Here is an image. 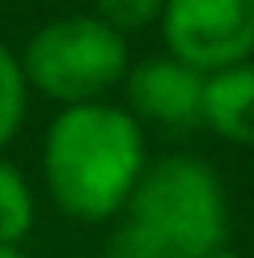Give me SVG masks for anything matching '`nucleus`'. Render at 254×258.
I'll return each mask as SVG.
<instances>
[{"mask_svg":"<svg viewBox=\"0 0 254 258\" xmlns=\"http://www.w3.org/2000/svg\"><path fill=\"white\" fill-rule=\"evenodd\" d=\"M144 165L140 119L102 98L64 106L42 140V178L51 199L64 216L85 224L123 212Z\"/></svg>","mask_w":254,"mask_h":258,"instance_id":"obj_1","label":"nucleus"},{"mask_svg":"<svg viewBox=\"0 0 254 258\" xmlns=\"http://www.w3.org/2000/svg\"><path fill=\"white\" fill-rule=\"evenodd\" d=\"M123 212L157 258H208L229 237L225 186L199 157H161L144 165Z\"/></svg>","mask_w":254,"mask_h":258,"instance_id":"obj_2","label":"nucleus"},{"mask_svg":"<svg viewBox=\"0 0 254 258\" xmlns=\"http://www.w3.org/2000/svg\"><path fill=\"white\" fill-rule=\"evenodd\" d=\"M127 68L132 55L123 30H114L98 13H68L38 26L21 55L26 85L64 106L98 102L102 93L123 85Z\"/></svg>","mask_w":254,"mask_h":258,"instance_id":"obj_3","label":"nucleus"},{"mask_svg":"<svg viewBox=\"0 0 254 258\" xmlns=\"http://www.w3.org/2000/svg\"><path fill=\"white\" fill-rule=\"evenodd\" d=\"M157 21L169 55L199 72L254 55V0H165Z\"/></svg>","mask_w":254,"mask_h":258,"instance_id":"obj_4","label":"nucleus"},{"mask_svg":"<svg viewBox=\"0 0 254 258\" xmlns=\"http://www.w3.org/2000/svg\"><path fill=\"white\" fill-rule=\"evenodd\" d=\"M204 81L208 72L190 68L174 55L144 59L127 68L123 89H127V110L136 119L161 123V127H195L204 119Z\"/></svg>","mask_w":254,"mask_h":258,"instance_id":"obj_5","label":"nucleus"},{"mask_svg":"<svg viewBox=\"0 0 254 258\" xmlns=\"http://www.w3.org/2000/svg\"><path fill=\"white\" fill-rule=\"evenodd\" d=\"M229 144L254 148V59L208 72L204 81V119Z\"/></svg>","mask_w":254,"mask_h":258,"instance_id":"obj_6","label":"nucleus"},{"mask_svg":"<svg viewBox=\"0 0 254 258\" xmlns=\"http://www.w3.org/2000/svg\"><path fill=\"white\" fill-rule=\"evenodd\" d=\"M34 229V190L26 174L0 161V245H17Z\"/></svg>","mask_w":254,"mask_h":258,"instance_id":"obj_7","label":"nucleus"},{"mask_svg":"<svg viewBox=\"0 0 254 258\" xmlns=\"http://www.w3.org/2000/svg\"><path fill=\"white\" fill-rule=\"evenodd\" d=\"M26 72H21V59L0 42V153L5 144H13V136L21 132V119H26Z\"/></svg>","mask_w":254,"mask_h":258,"instance_id":"obj_8","label":"nucleus"},{"mask_svg":"<svg viewBox=\"0 0 254 258\" xmlns=\"http://www.w3.org/2000/svg\"><path fill=\"white\" fill-rule=\"evenodd\" d=\"M161 5L165 0H93V9H98L102 21H110L114 30H144L153 26L157 17H161Z\"/></svg>","mask_w":254,"mask_h":258,"instance_id":"obj_9","label":"nucleus"},{"mask_svg":"<svg viewBox=\"0 0 254 258\" xmlns=\"http://www.w3.org/2000/svg\"><path fill=\"white\" fill-rule=\"evenodd\" d=\"M102 258H157V250L140 237V229H136V224L123 220L119 229H114V237H110V245H106Z\"/></svg>","mask_w":254,"mask_h":258,"instance_id":"obj_10","label":"nucleus"},{"mask_svg":"<svg viewBox=\"0 0 254 258\" xmlns=\"http://www.w3.org/2000/svg\"><path fill=\"white\" fill-rule=\"evenodd\" d=\"M0 258H26V254H21L17 245H0Z\"/></svg>","mask_w":254,"mask_h":258,"instance_id":"obj_11","label":"nucleus"},{"mask_svg":"<svg viewBox=\"0 0 254 258\" xmlns=\"http://www.w3.org/2000/svg\"><path fill=\"white\" fill-rule=\"evenodd\" d=\"M208 258H241V254H233V250H225V245H220L216 254H208Z\"/></svg>","mask_w":254,"mask_h":258,"instance_id":"obj_12","label":"nucleus"}]
</instances>
